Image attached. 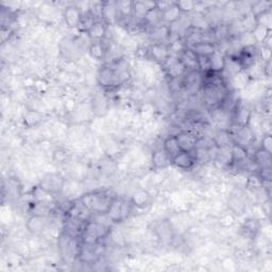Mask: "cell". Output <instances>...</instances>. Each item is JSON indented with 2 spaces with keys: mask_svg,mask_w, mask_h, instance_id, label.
I'll use <instances>...</instances> for the list:
<instances>
[{
  "mask_svg": "<svg viewBox=\"0 0 272 272\" xmlns=\"http://www.w3.org/2000/svg\"><path fill=\"white\" fill-rule=\"evenodd\" d=\"M162 66H163L167 77H169L172 80H176L180 77H183L186 72L184 65L182 64L180 58L176 56L169 55V57L163 64H162Z\"/></svg>",
  "mask_w": 272,
  "mask_h": 272,
  "instance_id": "10",
  "label": "cell"
},
{
  "mask_svg": "<svg viewBox=\"0 0 272 272\" xmlns=\"http://www.w3.org/2000/svg\"><path fill=\"white\" fill-rule=\"evenodd\" d=\"M251 33L253 35L255 42L263 43L265 40H266L268 38V35L271 34V30H269V29L267 27H265L263 25L256 24L255 28L253 29Z\"/></svg>",
  "mask_w": 272,
  "mask_h": 272,
  "instance_id": "37",
  "label": "cell"
},
{
  "mask_svg": "<svg viewBox=\"0 0 272 272\" xmlns=\"http://www.w3.org/2000/svg\"><path fill=\"white\" fill-rule=\"evenodd\" d=\"M190 48H192L194 50V53L199 56H211L218 50L216 44L211 41H202L200 43H197L196 45L192 46Z\"/></svg>",
  "mask_w": 272,
  "mask_h": 272,
  "instance_id": "23",
  "label": "cell"
},
{
  "mask_svg": "<svg viewBox=\"0 0 272 272\" xmlns=\"http://www.w3.org/2000/svg\"><path fill=\"white\" fill-rule=\"evenodd\" d=\"M134 207L132 205L130 200L123 199V198L115 197L111 207H109L107 215L109 219L113 223H119L126 220L132 212V209Z\"/></svg>",
  "mask_w": 272,
  "mask_h": 272,
  "instance_id": "4",
  "label": "cell"
},
{
  "mask_svg": "<svg viewBox=\"0 0 272 272\" xmlns=\"http://www.w3.org/2000/svg\"><path fill=\"white\" fill-rule=\"evenodd\" d=\"M54 195L49 194L45 189H43L40 185L36 186L33 189V200L36 203H43V204H51L54 201Z\"/></svg>",
  "mask_w": 272,
  "mask_h": 272,
  "instance_id": "34",
  "label": "cell"
},
{
  "mask_svg": "<svg viewBox=\"0 0 272 272\" xmlns=\"http://www.w3.org/2000/svg\"><path fill=\"white\" fill-rule=\"evenodd\" d=\"M101 19L104 20L107 25L112 24L114 21L119 19L116 2H102Z\"/></svg>",
  "mask_w": 272,
  "mask_h": 272,
  "instance_id": "21",
  "label": "cell"
},
{
  "mask_svg": "<svg viewBox=\"0 0 272 272\" xmlns=\"http://www.w3.org/2000/svg\"><path fill=\"white\" fill-rule=\"evenodd\" d=\"M117 3V10H118V15L121 18H126L132 16L133 14V1H119Z\"/></svg>",
  "mask_w": 272,
  "mask_h": 272,
  "instance_id": "40",
  "label": "cell"
},
{
  "mask_svg": "<svg viewBox=\"0 0 272 272\" xmlns=\"http://www.w3.org/2000/svg\"><path fill=\"white\" fill-rule=\"evenodd\" d=\"M82 10H81L78 5L71 4L66 6L63 12V18L66 26L70 29L79 28L81 18H82Z\"/></svg>",
  "mask_w": 272,
  "mask_h": 272,
  "instance_id": "13",
  "label": "cell"
},
{
  "mask_svg": "<svg viewBox=\"0 0 272 272\" xmlns=\"http://www.w3.org/2000/svg\"><path fill=\"white\" fill-rule=\"evenodd\" d=\"M270 4L271 2L268 1H255L250 5V12H251V14L255 18H257L259 16L263 15L264 13L271 11Z\"/></svg>",
  "mask_w": 272,
  "mask_h": 272,
  "instance_id": "36",
  "label": "cell"
},
{
  "mask_svg": "<svg viewBox=\"0 0 272 272\" xmlns=\"http://www.w3.org/2000/svg\"><path fill=\"white\" fill-rule=\"evenodd\" d=\"M143 21L146 26L150 27L151 29L161 25V24H163L162 23V12L156 6V8H153L147 12Z\"/></svg>",
  "mask_w": 272,
  "mask_h": 272,
  "instance_id": "30",
  "label": "cell"
},
{
  "mask_svg": "<svg viewBox=\"0 0 272 272\" xmlns=\"http://www.w3.org/2000/svg\"><path fill=\"white\" fill-rule=\"evenodd\" d=\"M254 163L259 169L262 168H271V153L264 151L263 149H257L254 153Z\"/></svg>",
  "mask_w": 272,
  "mask_h": 272,
  "instance_id": "32",
  "label": "cell"
},
{
  "mask_svg": "<svg viewBox=\"0 0 272 272\" xmlns=\"http://www.w3.org/2000/svg\"><path fill=\"white\" fill-rule=\"evenodd\" d=\"M232 127L234 129L227 130L232 134L234 143L244 146L246 148L248 146L253 144L255 139V133L252 128L250 127V124H247V126H234V124H232Z\"/></svg>",
  "mask_w": 272,
  "mask_h": 272,
  "instance_id": "7",
  "label": "cell"
},
{
  "mask_svg": "<svg viewBox=\"0 0 272 272\" xmlns=\"http://www.w3.org/2000/svg\"><path fill=\"white\" fill-rule=\"evenodd\" d=\"M115 197L116 196L109 190H96V192L85 194L80 199L94 215H104L108 213Z\"/></svg>",
  "mask_w": 272,
  "mask_h": 272,
  "instance_id": "1",
  "label": "cell"
},
{
  "mask_svg": "<svg viewBox=\"0 0 272 272\" xmlns=\"http://www.w3.org/2000/svg\"><path fill=\"white\" fill-rule=\"evenodd\" d=\"M170 35H171V26H168L166 24H161L151 29L149 33V38L152 44L154 43L167 44L166 42L170 39Z\"/></svg>",
  "mask_w": 272,
  "mask_h": 272,
  "instance_id": "15",
  "label": "cell"
},
{
  "mask_svg": "<svg viewBox=\"0 0 272 272\" xmlns=\"http://www.w3.org/2000/svg\"><path fill=\"white\" fill-rule=\"evenodd\" d=\"M66 213H67V216L83 220V221H86V222L90 221L94 215L91 212V210L88 209L82 201H81V199L72 202L69 205L68 210L66 211Z\"/></svg>",
  "mask_w": 272,
  "mask_h": 272,
  "instance_id": "11",
  "label": "cell"
},
{
  "mask_svg": "<svg viewBox=\"0 0 272 272\" xmlns=\"http://www.w3.org/2000/svg\"><path fill=\"white\" fill-rule=\"evenodd\" d=\"M99 169H100V171L104 173H112L115 171L116 164L112 159L107 158L99 163Z\"/></svg>",
  "mask_w": 272,
  "mask_h": 272,
  "instance_id": "41",
  "label": "cell"
},
{
  "mask_svg": "<svg viewBox=\"0 0 272 272\" xmlns=\"http://www.w3.org/2000/svg\"><path fill=\"white\" fill-rule=\"evenodd\" d=\"M249 158V152L246 147L239 144L233 143L231 146V165L230 166H240L245 164Z\"/></svg>",
  "mask_w": 272,
  "mask_h": 272,
  "instance_id": "17",
  "label": "cell"
},
{
  "mask_svg": "<svg viewBox=\"0 0 272 272\" xmlns=\"http://www.w3.org/2000/svg\"><path fill=\"white\" fill-rule=\"evenodd\" d=\"M151 164L154 169H164L172 165V160L162 147V148L156 149L152 152Z\"/></svg>",
  "mask_w": 272,
  "mask_h": 272,
  "instance_id": "18",
  "label": "cell"
},
{
  "mask_svg": "<svg viewBox=\"0 0 272 272\" xmlns=\"http://www.w3.org/2000/svg\"><path fill=\"white\" fill-rule=\"evenodd\" d=\"M64 185L65 179L60 173L55 172L46 173L40 182V186L54 196L61 194L64 189Z\"/></svg>",
  "mask_w": 272,
  "mask_h": 272,
  "instance_id": "6",
  "label": "cell"
},
{
  "mask_svg": "<svg viewBox=\"0 0 272 272\" xmlns=\"http://www.w3.org/2000/svg\"><path fill=\"white\" fill-rule=\"evenodd\" d=\"M247 187L252 190H259L263 188V180L259 174H251L247 180Z\"/></svg>",
  "mask_w": 272,
  "mask_h": 272,
  "instance_id": "42",
  "label": "cell"
},
{
  "mask_svg": "<svg viewBox=\"0 0 272 272\" xmlns=\"http://www.w3.org/2000/svg\"><path fill=\"white\" fill-rule=\"evenodd\" d=\"M107 32L108 25L102 19H98L96 20V23L91 27V29L87 31L86 34L88 36V39L91 40V42H100L105 40Z\"/></svg>",
  "mask_w": 272,
  "mask_h": 272,
  "instance_id": "19",
  "label": "cell"
},
{
  "mask_svg": "<svg viewBox=\"0 0 272 272\" xmlns=\"http://www.w3.org/2000/svg\"><path fill=\"white\" fill-rule=\"evenodd\" d=\"M85 224H86V221H83V220L67 216L64 221L62 232L70 235V236H72V237L81 238V236H82V233L84 231Z\"/></svg>",
  "mask_w": 272,
  "mask_h": 272,
  "instance_id": "12",
  "label": "cell"
},
{
  "mask_svg": "<svg viewBox=\"0 0 272 272\" xmlns=\"http://www.w3.org/2000/svg\"><path fill=\"white\" fill-rule=\"evenodd\" d=\"M81 246H82L81 238L72 237L64 232H62L58 237V252L65 263H71L78 260Z\"/></svg>",
  "mask_w": 272,
  "mask_h": 272,
  "instance_id": "2",
  "label": "cell"
},
{
  "mask_svg": "<svg viewBox=\"0 0 272 272\" xmlns=\"http://www.w3.org/2000/svg\"><path fill=\"white\" fill-rule=\"evenodd\" d=\"M96 20H98V18L95 16L90 10H87L86 12H83V14H82V18H81L79 29L82 32L87 33V31L90 30L91 27L95 23H96Z\"/></svg>",
  "mask_w": 272,
  "mask_h": 272,
  "instance_id": "35",
  "label": "cell"
},
{
  "mask_svg": "<svg viewBox=\"0 0 272 272\" xmlns=\"http://www.w3.org/2000/svg\"><path fill=\"white\" fill-rule=\"evenodd\" d=\"M179 58L182 64L184 65L186 71L199 70L198 69V55L194 53L192 48L186 47L185 50L179 56Z\"/></svg>",
  "mask_w": 272,
  "mask_h": 272,
  "instance_id": "22",
  "label": "cell"
},
{
  "mask_svg": "<svg viewBox=\"0 0 272 272\" xmlns=\"http://www.w3.org/2000/svg\"><path fill=\"white\" fill-rule=\"evenodd\" d=\"M252 116V107L247 101L239 100L231 113V122L234 126H247L250 124Z\"/></svg>",
  "mask_w": 272,
  "mask_h": 272,
  "instance_id": "5",
  "label": "cell"
},
{
  "mask_svg": "<svg viewBox=\"0 0 272 272\" xmlns=\"http://www.w3.org/2000/svg\"><path fill=\"white\" fill-rule=\"evenodd\" d=\"M197 163V160L194 152L181 151L179 154L172 159V165L182 170H189Z\"/></svg>",
  "mask_w": 272,
  "mask_h": 272,
  "instance_id": "14",
  "label": "cell"
},
{
  "mask_svg": "<svg viewBox=\"0 0 272 272\" xmlns=\"http://www.w3.org/2000/svg\"><path fill=\"white\" fill-rule=\"evenodd\" d=\"M181 151L194 152L199 143L200 137L193 131H181L175 134Z\"/></svg>",
  "mask_w": 272,
  "mask_h": 272,
  "instance_id": "8",
  "label": "cell"
},
{
  "mask_svg": "<svg viewBox=\"0 0 272 272\" xmlns=\"http://www.w3.org/2000/svg\"><path fill=\"white\" fill-rule=\"evenodd\" d=\"M156 1H133V8H132L133 9V14L132 15L143 20L147 12L156 8Z\"/></svg>",
  "mask_w": 272,
  "mask_h": 272,
  "instance_id": "28",
  "label": "cell"
},
{
  "mask_svg": "<svg viewBox=\"0 0 272 272\" xmlns=\"http://www.w3.org/2000/svg\"><path fill=\"white\" fill-rule=\"evenodd\" d=\"M157 3V8L163 13L164 11H166L168 8H170V6L174 3V1H156Z\"/></svg>",
  "mask_w": 272,
  "mask_h": 272,
  "instance_id": "47",
  "label": "cell"
},
{
  "mask_svg": "<svg viewBox=\"0 0 272 272\" xmlns=\"http://www.w3.org/2000/svg\"><path fill=\"white\" fill-rule=\"evenodd\" d=\"M148 54L153 61L162 65L169 57V55H170L169 54L168 44H151V46L148 48Z\"/></svg>",
  "mask_w": 272,
  "mask_h": 272,
  "instance_id": "16",
  "label": "cell"
},
{
  "mask_svg": "<svg viewBox=\"0 0 272 272\" xmlns=\"http://www.w3.org/2000/svg\"><path fill=\"white\" fill-rule=\"evenodd\" d=\"M182 15H183L182 12L180 11L178 5H176L174 1V3L170 6V8H168L166 11L162 13V23L166 24L168 26L173 25L181 18Z\"/></svg>",
  "mask_w": 272,
  "mask_h": 272,
  "instance_id": "25",
  "label": "cell"
},
{
  "mask_svg": "<svg viewBox=\"0 0 272 272\" xmlns=\"http://www.w3.org/2000/svg\"><path fill=\"white\" fill-rule=\"evenodd\" d=\"M213 142H214L217 148H219V147L231 146L234 143L232 134L227 129H220L219 131H217V133L215 134L214 138H213Z\"/></svg>",
  "mask_w": 272,
  "mask_h": 272,
  "instance_id": "29",
  "label": "cell"
},
{
  "mask_svg": "<svg viewBox=\"0 0 272 272\" xmlns=\"http://www.w3.org/2000/svg\"><path fill=\"white\" fill-rule=\"evenodd\" d=\"M93 112L97 113V115L102 116L108 112V102L105 98L96 96L93 99Z\"/></svg>",
  "mask_w": 272,
  "mask_h": 272,
  "instance_id": "38",
  "label": "cell"
},
{
  "mask_svg": "<svg viewBox=\"0 0 272 272\" xmlns=\"http://www.w3.org/2000/svg\"><path fill=\"white\" fill-rule=\"evenodd\" d=\"M261 224L257 219H248L241 225V232L245 236L254 237L260 232Z\"/></svg>",
  "mask_w": 272,
  "mask_h": 272,
  "instance_id": "31",
  "label": "cell"
},
{
  "mask_svg": "<svg viewBox=\"0 0 272 272\" xmlns=\"http://www.w3.org/2000/svg\"><path fill=\"white\" fill-rule=\"evenodd\" d=\"M109 233L111 231H109V225L98 221V220L91 219L85 224L82 236H81V241H82V244L87 245L99 244Z\"/></svg>",
  "mask_w": 272,
  "mask_h": 272,
  "instance_id": "3",
  "label": "cell"
},
{
  "mask_svg": "<svg viewBox=\"0 0 272 272\" xmlns=\"http://www.w3.org/2000/svg\"><path fill=\"white\" fill-rule=\"evenodd\" d=\"M42 120V114L34 109H29L24 113V121L28 127H33Z\"/></svg>",
  "mask_w": 272,
  "mask_h": 272,
  "instance_id": "39",
  "label": "cell"
},
{
  "mask_svg": "<svg viewBox=\"0 0 272 272\" xmlns=\"http://www.w3.org/2000/svg\"><path fill=\"white\" fill-rule=\"evenodd\" d=\"M88 53H90L91 56L96 61H102L105 60V57L108 54V49L105 45L104 41L100 42H92L90 47H88Z\"/></svg>",
  "mask_w": 272,
  "mask_h": 272,
  "instance_id": "26",
  "label": "cell"
},
{
  "mask_svg": "<svg viewBox=\"0 0 272 272\" xmlns=\"http://www.w3.org/2000/svg\"><path fill=\"white\" fill-rule=\"evenodd\" d=\"M130 201L134 208L145 209L151 202V195L145 189H138L132 195Z\"/></svg>",
  "mask_w": 272,
  "mask_h": 272,
  "instance_id": "24",
  "label": "cell"
},
{
  "mask_svg": "<svg viewBox=\"0 0 272 272\" xmlns=\"http://www.w3.org/2000/svg\"><path fill=\"white\" fill-rule=\"evenodd\" d=\"M261 149H263L264 151H266L268 153L272 152V137L270 134L264 135V137L262 139Z\"/></svg>",
  "mask_w": 272,
  "mask_h": 272,
  "instance_id": "45",
  "label": "cell"
},
{
  "mask_svg": "<svg viewBox=\"0 0 272 272\" xmlns=\"http://www.w3.org/2000/svg\"><path fill=\"white\" fill-rule=\"evenodd\" d=\"M163 149L167 152L168 156L171 158V160L176 156V154H179L181 152L175 135H170L165 139L163 143Z\"/></svg>",
  "mask_w": 272,
  "mask_h": 272,
  "instance_id": "33",
  "label": "cell"
},
{
  "mask_svg": "<svg viewBox=\"0 0 272 272\" xmlns=\"http://www.w3.org/2000/svg\"><path fill=\"white\" fill-rule=\"evenodd\" d=\"M226 56L221 54V51L217 50L216 53L210 56V68L212 71L221 73L225 67Z\"/></svg>",
  "mask_w": 272,
  "mask_h": 272,
  "instance_id": "27",
  "label": "cell"
},
{
  "mask_svg": "<svg viewBox=\"0 0 272 272\" xmlns=\"http://www.w3.org/2000/svg\"><path fill=\"white\" fill-rule=\"evenodd\" d=\"M259 58H261L262 61L265 63H268L271 61V49L266 48V47H262L259 49Z\"/></svg>",
  "mask_w": 272,
  "mask_h": 272,
  "instance_id": "46",
  "label": "cell"
},
{
  "mask_svg": "<svg viewBox=\"0 0 272 272\" xmlns=\"http://www.w3.org/2000/svg\"><path fill=\"white\" fill-rule=\"evenodd\" d=\"M46 216L43 215H38V214H33L31 217H29V219L27 220V230L36 235L42 233L44 230L46 229Z\"/></svg>",
  "mask_w": 272,
  "mask_h": 272,
  "instance_id": "20",
  "label": "cell"
},
{
  "mask_svg": "<svg viewBox=\"0 0 272 272\" xmlns=\"http://www.w3.org/2000/svg\"><path fill=\"white\" fill-rule=\"evenodd\" d=\"M175 3L178 5V8L182 12V14L190 13L192 11H194L195 5H196L195 1H186V0L185 1H175Z\"/></svg>",
  "mask_w": 272,
  "mask_h": 272,
  "instance_id": "43",
  "label": "cell"
},
{
  "mask_svg": "<svg viewBox=\"0 0 272 272\" xmlns=\"http://www.w3.org/2000/svg\"><path fill=\"white\" fill-rule=\"evenodd\" d=\"M100 249H101V242L95 245L82 244L79 252L78 260L81 263L87 264V265L96 263L99 260V257L101 256Z\"/></svg>",
  "mask_w": 272,
  "mask_h": 272,
  "instance_id": "9",
  "label": "cell"
},
{
  "mask_svg": "<svg viewBox=\"0 0 272 272\" xmlns=\"http://www.w3.org/2000/svg\"><path fill=\"white\" fill-rule=\"evenodd\" d=\"M198 69L201 73L211 70L210 68V56L198 55Z\"/></svg>",
  "mask_w": 272,
  "mask_h": 272,
  "instance_id": "44",
  "label": "cell"
}]
</instances>
